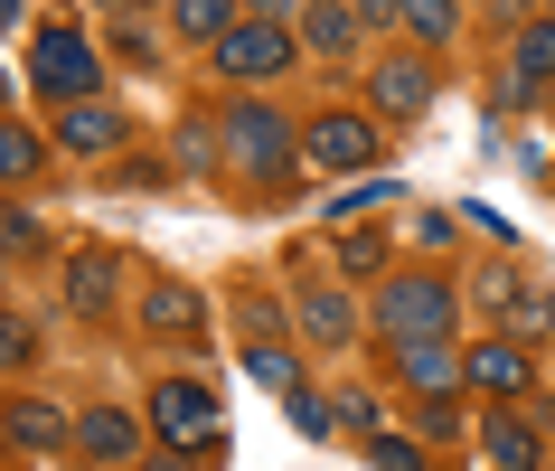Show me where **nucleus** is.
<instances>
[{"label":"nucleus","mask_w":555,"mask_h":471,"mask_svg":"<svg viewBox=\"0 0 555 471\" xmlns=\"http://www.w3.org/2000/svg\"><path fill=\"white\" fill-rule=\"evenodd\" d=\"M452 321H462V293H452L442 273H386L377 302H367V330H377L386 349H405V340H442Z\"/></svg>","instance_id":"nucleus-1"},{"label":"nucleus","mask_w":555,"mask_h":471,"mask_svg":"<svg viewBox=\"0 0 555 471\" xmlns=\"http://www.w3.org/2000/svg\"><path fill=\"white\" fill-rule=\"evenodd\" d=\"M217 142H227V161L255 179V189H283L293 161H301V123H283V114L255 94V104H235V114L217 123Z\"/></svg>","instance_id":"nucleus-2"},{"label":"nucleus","mask_w":555,"mask_h":471,"mask_svg":"<svg viewBox=\"0 0 555 471\" xmlns=\"http://www.w3.org/2000/svg\"><path fill=\"white\" fill-rule=\"evenodd\" d=\"M301 161H311V170H377L386 161V123L377 114H311L301 123Z\"/></svg>","instance_id":"nucleus-3"},{"label":"nucleus","mask_w":555,"mask_h":471,"mask_svg":"<svg viewBox=\"0 0 555 471\" xmlns=\"http://www.w3.org/2000/svg\"><path fill=\"white\" fill-rule=\"evenodd\" d=\"M142 424L179 453V443H217V434H227V406H217V386H207V378H160Z\"/></svg>","instance_id":"nucleus-4"},{"label":"nucleus","mask_w":555,"mask_h":471,"mask_svg":"<svg viewBox=\"0 0 555 471\" xmlns=\"http://www.w3.org/2000/svg\"><path fill=\"white\" fill-rule=\"evenodd\" d=\"M207 58H217V76H235V86H263V76H283V66L301 58V38L283 29V20H235Z\"/></svg>","instance_id":"nucleus-5"},{"label":"nucleus","mask_w":555,"mask_h":471,"mask_svg":"<svg viewBox=\"0 0 555 471\" xmlns=\"http://www.w3.org/2000/svg\"><path fill=\"white\" fill-rule=\"evenodd\" d=\"M434 104V58L424 48H386L377 66H367V114L377 123H414Z\"/></svg>","instance_id":"nucleus-6"},{"label":"nucleus","mask_w":555,"mask_h":471,"mask_svg":"<svg viewBox=\"0 0 555 471\" xmlns=\"http://www.w3.org/2000/svg\"><path fill=\"white\" fill-rule=\"evenodd\" d=\"M94 48L76 29H38V48H29V86L38 94H57V104H76V94H94Z\"/></svg>","instance_id":"nucleus-7"},{"label":"nucleus","mask_w":555,"mask_h":471,"mask_svg":"<svg viewBox=\"0 0 555 471\" xmlns=\"http://www.w3.org/2000/svg\"><path fill=\"white\" fill-rule=\"evenodd\" d=\"M114 293H122V255L114 245H76V255H66V302H76L86 321H104Z\"/></svg>","instance_id":"nucleus-8"},{"label":"nucleus","mask_w":555,"mask_h":471,"mask_svg":"<svg viewBox=\"0 0 555 471\" xmlns=\"http://www.w3.org/2000/svg\"><path fill=\"white\" fill-rule=\"evenodd\" d=\"M301 330H311L321 349H349L358 330H367V311H358L349 283H311V293H301Z\"/></svg>","instance_id":"nucleus-9"},{"label":"nucleus","mask_w":555,"mask_h":471,"mask_svg":"<svg viewBox=\"0 0 555 471\" xmlns=\"http://www.w3.org/2000/svg\"><path fill=\"white\" fill-rule=\"evenodd\" d=\"M527 340H480V349L462 358V386H480V396H527Z\"/></svg>","instance_id":"nucleus-10"},{"label":"nucleus","mask_w":555,"mask_h":471,"mask_svg":"<svg viewBox=\"0 0 555 471\" xmlns=\"http://www.w3.org/2000/svg\"><path fill=\"white\" fill-rule=\"evenodd\" d=\"M76 453H86V462H132V453H142V415H132V406L76 415Z\"/></svg>","instance_id":"nucleus-11"},{"label":"nucleus","mask_w":555,"mask_h":471,"mask_svg":"<svg viewBox=\"0 0 555 471\" xmlns=\"http://www.w3.org/2000/svg\"><path fill=\"white\" fill-rule=\"evenodd\" d=\"M0 443H20V453H66L76 424H66L48 396H20V406H0Z\"/></svg>","instance_id":"nucleus-12"},{"label":"nucleus","mask_w":555,"mask_h":471,"mask_svg":"<svg viewBox=\"0 0 555 471\" xmlns=\"http://www.w3.org/2000/svg\"><path fill=\"white\" fill-rule=\"evenodd\" d=\"M396 358V378L414 386V396H452V386H462V349H452V340H405V349H386Z\"/></svg>","instance_id":"nucleus-13"},{"label":"nucleus","mask_w":555,"mask_h":471,"mask_svg":"<svg viewBox=\"0 0 555 471\" xmlns=\"http://www.w3.org/2000/svg\"><path fill=\"white\" fill-rule=\"evenodd\" d=\"M57 142L86 151V161H104V151H122V114L104 104V94H76V104L57 114Z\"/></svg>","instance_id":"nucleus-14"},{"label":"nucleus","mask_w":555,"mask_h":471,"mask_svg":"<svg viewBox=\"0 0 555 471\" xmlns=\"http://www.w3.org/2000/svg\"><path fill=\"white\" fill-rule=\"evenodd\" d=\"M170 10V29H179V48H217V38L245 20V0H160Z\"/></svg>","instance_id":"nucleus-15"},{"label":"nucleus","mask_w":555,"mask_h":471,"mask_svg":"<svg viewBox=\"0 0 555 471\" xmlns=\"http://www.w3.org/2000/svg\"><path fill=\"white\" fill-rule=\"evenodd\" d=\"M480 462L490 471H537V424L527 415H490L480 424Z\"/></svg>","instance_id":"nucleus-16"},{"label":"nucleus","mask_w":555,"mask_h":471,"mask_svg":"<svg viewBox=\"0 0 555 471\" xmlns=\"http://www.w3.org/2000/svg\"><path fill=\"white\" fill-rule=\"evenodd\" d=\"M301 48H311V58H349V48H358V10H339V0H301Z\"/></svg>","instance_id":"nucleus-17"},{"label":"nucleus","mask_w":555,"mask_h":471,"mask_svg":"<svg viewBox=\"0 0 555 471\" xmlns=\"http://www.w3.org/2000/svg\"><path fill=\"white\" fill-rule=\"evenodd\" d=\"M142 330H151V340L198 330V293H189V283H151V293H142Z\"/></svg>","instance_id":"nucleus-18"},{"label":"nucleus","mask_w":555,"mask_h":471,"mask_svg":"<svg viewBox=\"0 0 555 471\" xmlns=\"http://www.w3.org/2000/svg\"><path fill=\"white\" fill-rule=\"evenodd\" d=\"M245 378L273 386V396H293V386H301V358L283 349V340H245Z\"/></svg>","instance_id":"nucleus-19"},{"label":"nucleus","mask_w":555,"mask_h":471,"mask_svg":"<svg viewBox=\"0 0 555 471\" xmlns=\"http://www.w3.org/2000/svg\"><path fill=\"white\" fill-rule=\"evenodd\" d=\"M38 161H48V142H38L20 114H0V179H29Z\"/></svg>","instance_id":"nucleus-20"},{"label":"nucleus","mask_w":555,"mask_h":471,"mask_svg":"<svg viewBox=\"0 0 555 471\" xmlns=\"http://www.w3.org/2000/svg\"><path fill=\"white\" fill-rule=\"evenodd\" d=\"M386 255H396V245H386L377 227H349V236H339V273H349V283H367V273H386Z\"/></svg>","instance_id":"nucleus-21"},{"label":"nucleus","mask_w":555,"mask_h":471,"mask_svg":"<svg viewBox=\"0 0 555 471\" xmlns=\"http://www.w3.org/2000/svg\"><path fill=\"white\" fill-rule=\"evenodd\" d=\"M405 29L424 38V48H442V38L462 29V0H405Z\"/></svg>","instance_id":"nucleus-22"},{"label":"nucleus","mask_w":555,"mask_h":471,"mask_svg":"<svg viewBox=\"0 0 555 471\" xmlns=\"http://www.w3.org/2000/svg\"><path fill=\"white\" fill-rule=\"evenodd\" d=\"M0 245H10V255H38V245H48V227H38L20 199H0Z\"/></svg>","instance_id":"nucleus-23"},{"label":"nucleus","mask_w":555,"mask_h":471,"mask_svg":"<svg viewBox=\"0 0 555 471\" xmlns=\"http://www.w3.org/2000/svg\"><path fill=\"white\" fill-rule=\"evenodd\" d=\"M235 330H245V340H283V302H273V293H245V302H235Z\"/></svg>","instance_id":"nucleus-24"},{"label":"nucleus","mask_w":555,"mask_h":471,"mask_svg":"<svg viewBox=\"0 0 555 471\" xmlns=\"http://www.w3.org/2000/svg\"><path fill=\"white\" fill-rule=\"evenodd\" d=\"M179 170H217V151H227V142H217V132H207V123H179Z\"/></svg>","instance_id":"nucleus-25"},{"label":"nucleus","mask_w":555,"mask_h":471,"mask_svg":"<svg viewBox=\"0 0 555 471\" xmlns=\"http://www.w3.org/2000/svg\"><path fill=\"white\" fill-rule=\"evenodd\" d=\"M367 462H377V471H424V443H414V434H377V443H367Z\"/></svg>","instance_id":"nucleus-26"},{"label":"nucleus","mask_w":555,"mask_h":471,"mask_svg":"<svg viewBox=\"0 0 555 471\" xmlns=\"http://www.w3.org/2000/svg\"><path fill=\"white\" fill-rule=\"evenodd\" d=\"M29 358H38V330L20 311H0V368H29Z\"/></svg>","instance_id":"nucleus-27"},{"label":"nucleus","mask_w":555,"mask_h":471,"mask_svg":"<svg viewBox=\"0 0 555 471\" xmlns=\"http://www.w3.org/2000/svg\"><path fill=\"white\" fill-rule=\"evenodd\" d=\"M377 199H396V179H367V189H349V199H330V227H349L358 207H377Z\"/></svg>","instance_id":"nucleus-28"},{"label":"nucleus","mask_w":555,"mask_h":471,"mask_svg":"<svg viewBox=\"0 0 555 471\" xmlns=\"http://www.w3.org/2000/svg\"><path fill=\"white\" fill-rule=\"evenodd\" d=\"M293 424H301V434H330V424H339V415H330L321 396H311V386H293Z\"/></svg>","instance_id":"nucleus-29"},{"label":"nucleus","mask_w":555,"mask_h":471,"mask_svg":"<svg viewBox=\"0 0 555 471\" xmlns=\"http://www.w3.org/2000/svg\"><path fill=\"white\" fill-rule=\"evenodd\" d=\"M508 321H518V340H537V330L555 321V302H537V293H518V302H508Z\"/></svg>","instance_id":"nucleus-30"},{"label":"nucleus","mask_w":555,"mask_h":471,"mask_svg":"<svg viewBox=\"0 0 555 471\" xmlns=\"http://www.w3.org/2000/svg\"><path fill=\"white\" fill-rule=\"evenodd\" d=\"M189 453H198V462H170V453H160V462H142V471H217V453H227V434H217V443H189Z\"/></svg>","instance_id":"nucleus-31"},{"label":"nucleus","mask_w":555,"mask_h":471,"mask_svg":"<svg viewBox=\"0 0 555 471\" xmlns=\"http://www.w3.org/2000/svg\"><path fill=\"white\" fill-rule=\"evenodd\" d=\"M330 415H339V424H377V396H358V386H349V396H330Z\"/></svg>","instance_id":"nucleus-32"},{"label":"nucleus","mask_w":555,"mask_h":471,"mask_svg":"<svg viewBox=\"0 0 555 471\" xmlns=\"http://www.w3.org/2000/svg\"><path fill=\"white\" fill-rule=\"evenodd\" d=\"M386 20H405V0H358V29H386Z\"/></svg>","instance_id":"nucleus-33"},{"label":"nucleus","mask_w":555,"mask_h":471,"mask_svg":"<svg viewBox=\"0 0 555 471\" xmlns=\"http://www.w3.org/2000/svg\"><path fill=\"white\" fill-rule=\"evenodd\" d=\"M301 0H245V20H293Z\"/></svg>","instance_id":"nucleus-34"},{"label":"nucleus","mask_w":555,"mask_h":471,"mask_svg":"<svg viewBox=\"0 0 555 471\" xmlns=\"http://www.w3.org/2000/svg\"><path fill=\"white\" fill-rule=\"evenodd\" d=\"M499 20H537V10H546V0H490Z\"/></svg>","instance_id":"nucleus-35"},{"label":"nucleus","mask_w":555,"mask_h":471,"mask_svg":"<svg viewBox=\"0 0 555 471\" xmlns=\"http://www.w3.org/2000/svg\"><path fill=\"white\" fill-rule=\"evenodd\" d=\"M20 10H29V0H0V29H10V20H20Z\"/></svg>","instance_id":"nucleus-36"},{"label":"nucleus","mask_w":555,"mask_h":471,"mask_svg":"<svg viewBox=\"0 0 555 471\" xmlns=\"http://www.w3.org/2000/svg\"><path fill=\"white\" fill-rule=\"evenodd\" d=\"M104 10H122V20H132V10H151V0H104Z\"/></svg>","instance_id":"nucleus-37"},{"label":"nucleus","mask_w":555,"mask_h":471,"mask_svg":"<svg viewBox=\"0 0 555 471\" xmlns=\"http://www.w3.org/2000/svg\"><path fill=\"white\" fill-rule=\"evenodd\" d=\"M537 424H546V434H555V396H546V406H537Z\"/></svg>","instance_id":"nucleus-38"},{"label":"nucleus","mask_w":555,"mask_h":471,"mask_svg":"<svg viewBox=\"0 0 555 471\" xmlns=\"http://www.w3.org/2000/svg\"><path fill=\"white\" fill-rule=\"evenodd\" d=\"M0 114H10V66H0Z\"/></svg>","instance_id":"nucleus-39"},{"label":"nucleus","mask_w":555,"mask_h":471,"mask_svg":"<svg viewBox=\"0 0 555 471\" xmlns=\"http://www.w3.org/2000/svg\"><path fill=\"white\" fill-rule=\"evenodd\" d=\"M0 273H10V245H0Z\"/></svg>","instance_id":"nucleus-40"}]
</instances>
